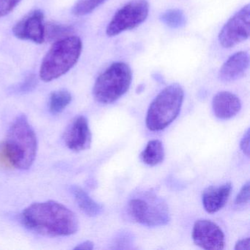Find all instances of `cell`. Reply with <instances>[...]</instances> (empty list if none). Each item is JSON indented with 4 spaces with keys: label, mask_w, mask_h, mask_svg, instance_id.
Here are the masks:
<instances>
[{
    "label": "cell",
    "mask_w": 250,
    "mask_h": 250,
    "mask_svg": "<svg viewBox=\"0 0 250 250\" xmlns=\"http://www.w3.org/2000/svg\"><path fill=\"white\" fill-rule=\"evenodd\" d=\"M21 221L30 230L46 236H68L79 229L75 213L52 200L30 205L23 210Z\"/></svg>",
    "instance_id": "6da1fadb"
},
{
    "label": "cell",
    "mask_w": 250,
    "mask_h": 250,
    "mask_svg": "<svg viewBox=\"0 0 250 250\" xmlns=\"http://www.w3.org/2000/svg\"><path fill=\"white\" fill-rule=\"evenodd\" d=\"M83 51V42L77 36L57 41L42 61L40 77L49 83L62 77L76 65Z\"/></svg>",
    "instance_id": "7a4b0ae2"
},
{
    "label": "cell",
    "mask_w": 250,
    "mask_h": 250,
    "mask_svg": "<svg viewBox=\"0 0 250 250\" xmlns=\"http://www.w3.org/2000/svg\"><path fill=\"white\" fill-rule=\"evenodd\" d=\"M5 143L12 153L16 168L28 169L33 165L37 154V137L25 115H20L13 122Z\"/></svg>",
    "instance_id": "3957f363"
},
{
    "label": "cell",
    "mask_w": 250,
    "mask_h": 250,
    "mask_svg": "<svg viewBox=\"0 0 250 250\" xmlns=\"http://www.w3.org/2000/svg\"><path fill=\"white\" fill-rule=\"evenodd\" d=\"M184 91L178 84L165 87L150 104L146 117V125L152 131H162L170 125L179 115Z\"/></svg>",
    "instance_id": "277c9868"
},
{
    "label": "cell",
    "mask_w": 250,
    "mask_h": 250,
    "mask_svg": "<svg viewBox=\"0 0 250 250\" xmlns=\"http://www.w3.org/2000/svg\"><path fill=\"white\" fill-rule=\"evenodd\" d=\"M131 82L132 71L129 65L114 62L96 80L93 90L95 100L102 104L114 103L128 91Z\"/></svg>",
    "instance_id": "5b68a950"
},
{
    "label": "cell",
    "mask_w": 250,
    "mask_h": 250,
    "mask_svg": "<svg viewBox=\"0 0 250 250\" xmlns=\"http://www.w3.org/2000/svg\"><path fill=\"white\" fill-rule=\"evenodd\" d=\"M128 211L134 220L147 227L166 225L170 221L166 202L150 191L140 193L128 203Z\"/></svg>",
    "instance_id": "8992f818"
},
{
    "label": "cell",
    "mask_w": 250,
    "mask_h": 250,
    "mask_svg": "<svg viewBox=\"0 0 250 250\" xmlns=\"http://www.w3.org/2000/svg\"><path fill=\"white\" fill-rule=\"evenodd\" d=\"M147 0H133L118 10L106 27L109 37L118 36L127 30H132L143 24L148 17Z\"/></svg>",
    "instance_id": "52a82bcc"
},
{
    "label": "cell",
    "mask_w": 250,
    "mask_h": 250,
    "mask_svg": "<svg viewBox=\"0 0 250 250\" xmlns=\"http://www.w3.org/2000/svg\"><path fill=\"white\" fill-rule=\"evenodd\" d=\"M250 35V5L235 13L225 23L219 34V42L222 47L230 49L249 39Z\"/></svg>",
    "instance_id": "ba28073f"
},
{
    "label": "cell",
    "mask_w": 250,
    "mask_h": 250,
    "mask_svg": "<svg viewBox=\"0 0 250 250\" xmlns=\"http://www.w3.org/2000/svg\"><path fill=\"white\" fill-rule=\"evenodd\" d=\"M194 244L207 250H221L225 247L223 231L214 222L208 219L196 221L192 229Z\"/></svg>",
    "instance_id": "9c48e42d"
},
{
    "label": "cell",
    "mask_w": 250,
    "mask_h": 250,
    "mask_svg": "<svg viewBox=\"0 0 250 250\" xmlns=\"http://www.w3.org/2000/svg\"><path fill=\"white\" fill-rule=\"evenodd\" d=\"M44 15L41 10L31 11L13 27V33L17 39L43 43L45 41Z\"/></svg>",
    "instance_id": "30bf717a"
},
{
    "label": "cell",
    "mask_w": 250,
    "mask_h": 250,
    "mask_svg": "<svg viewBox=\"0 0 250 250\" xmlns=\"http://www.w3.org/2000/svg\"><path fill=\"white\" fill-rule=\"evenodd\" d=\"M63 140L67 147L73 151L90 148L92 134L87 118L83 115L74 118L65 130Z\"/></svg>",
    "instance_id": "8fae6325"
},
{
    "label": "cell",
    "mask_w": 250,
    "mask_h": 250,
    "mask_svg": "<svg viewBox=\"0 0 250 250\" xmlns=\"http://www.w3.org/2000/svg\"><path fill=\"white\" fill-rule=\"evenodd\" d=\"M250 65V55L247 52H238L231 55L221 67L219 80L222 83L236 81L243 77Z\"/></svg>",
    "instance_id": "7c38bea8"
},
{
    "label": "cell",
    "mask_w": 250,
    "mask_h": 250,
    "mask_svg": "<svg viewBox=\"0 0 250 250\" xmlns=\"http://www.w3.org/2000/svg\"><path fill=\"white\" fill-rule=\"evenodd\" d=\"M213 112L216 118L228 120L235 117L241 109L239 98L233 93L222 91L216 93L212 101Z\"/></svg>",
    "instance_id": "4fadbf2b"
},
{
    "label": "cell",
    "mask_w": 250,
    "mask_h": 250,
    "mask_svg": "<svg viewBox=\"0 0 250 250\" xmlns=\"http://www.w3.org/2000/svg\"><path fill=\"white\" fill-rule=\"evenodd\" d=\"M232 185L225 183L222 185L208 187L203 191L202 202L205 210L208 213H213L219 211L228 202L230 195Z\"/></svg>",
    "instance_id": "5bb4252c"
},
{
    "label": "cell",
    "mask_w": 250,
    "mask_h": 250,
    "mask_svg": "<svg viewBox=\"0 0 250 250\" xmlns=\"http://www.w3.org/2000/svg\"><path fill=\"white\" fill-rule=\"evenodd\" d=\"M79 208L89 216H97L103 211V206L95 201L83 188L72 186L70 188Z\"/></svg>",
    "instance_id": "9a60e30c"
},
{
    "label": "cell",
    "mask_w": 250,
    "mask_h": 250,
    "mask_svg": "<svg viewBox=\"0 0 250 250\" xmlns=\"http://www.w3.org/2000/svg\"><path fill=\"white\" fill-rule=\"evenodd\" d=\"M165 156V148L162 142L153 140L147 143L146 148L140 154V159L146 165L156 166L163 162Z\"/></svg>",
    "instance_id": "2e32d148"
},
{
    "label": "cell",
    "mask_w": 250,
    "mask_h": 250,
    "mask_svg": "<svg viewBox=\"0 0 250 250\" xmlns=\"http://www.w3.org/2000/svg\"><path fill=\"white\" fill-rule=\"evenodd\" d=\"M72 100L71 93L66 90H59L53 92L49 98V111L52 115L61 113Z\"/></svg>",
    "instance_id": "e0dca14e"
},
{
    "label": "cell",
    "mask_w": 250,
    "mask_h": 250,
    "mask_svg": "<svg viewBox=\"0 0 250 250\" xmlns=\"http://www.w3.org/2000/svg\"><path fill=\"white\" fill-rule=\"evenodd\" d=\"M160 20L167 27L178 29L187 24V17L184 11L180 9H169L161 14Z\"/></svg>",
    "instance_id": "ac0fdd59"
},
{
    "label": "cell",
    "mask_w": 250,
    "mask_h": 250,
    "mask_svg": "<svg viewBox=\"0 0 250 250\" xmlns=\"http://www.w3.org/2000/svg\"><path fill=\"white\" fill-rule=\"evenodd\" d=\"M106 0H78L73 7L72 14L77 17H83L93 12Z\"/></svg>",
    "instance_id": "d6986e66"
},
{
    "label": "cell",
    "mask_w": 250,
    "mask_h": 250,
    "mask_svg": "<svg viewBox=\"0 0 250 250\" xmlns=\"http://www.w3.org/2000/svg\"><path fill=\"white\" fill-rule=\"evenodd\" d=\"M70 29L65 26L58 25L55 24H49L45 26V38L47 36L50 40L57 41L63 39L64 36H67L69 33ZM56 41V42H57Z\"/></svg>",
    "instance_id": "ffe728a7"
},
{
    "label": "cell",
    "mask_w": 250,
    "mask_h": 250,
    "mask_svg": "<svg viewBox=\"0 0 250 250\" xmlns=\"http://www.w3.org/2000/svg\"><path fill=\"white\" fill-rule=\"evenodd\" d=\"M0 167L5 169L15 167V162L12 153L10 151L5 141L0 143Z\"/></svg>",
    "instance_id": "44dd1931"
},
{
    "label": "cell",
    "mask_w": 250,
    "mask_h": 250,
    "mask_svg": "<svg viewBox=\"0 0 250 250\" xmlns=\"http://www.w3.org/2000/svg\"><path fill=\"white\" fill-rule=\"evenodd\" d=\"M21 0H0V18L9 14Z\"/></svg>",
    "instance_id": "7402d4cb"
},
{
    "label": "cell",
    "mask_w": 250,
    "mask_h": 250,
    "mask_svg": "<svg viewBox=\"0 0 250 250\" xmlns=\"http://www.w3.org/2000/svg\"><path fill=\"white\" fill-rule=\"evenodd\" d=\"M249 202H250V182L248 181L243 186L241 191L235 198V203L236 206H242L249 203Z\"/></svg>",
    "instance_id": "603a6c76"
},
{
    "label": "cell",
    "mask_w": 250,
    "mask_h": 250,
    "mask_svg": "<svg viewBox=\"0 0 250 250\" xmlns=\"http://www.w3.org/2000/svg\"><path fill=\"white\" fill-rule=\"evenodd\" d=\"M240 147H241V150L244 154L247 155V156H250V129H247V131L244 133L241 138V143H240Z\"/></svg>",
    "instance_id": "cb8c5ba5"
},
{
    "label": "cell",
    "mask_w": 250,
    "mask_h": 250,
    "mask_svg": "<svg viewBox=\"0 0 250 250\" xmlns=\"http://www.w3.org/2000/svg\"><path fill=\"white\" fill-rule=\"evenodd\" d=\"M235 250H250V238H246L237 241Z\"/></svg>",
    "instance_id": "d4e9b609"
},
{
    "label": "cell",
    "mask_w": 250,
    "mask_h": 250,
    "mask_svg": "<svg viewBox=\"0 0 250 250\" xmlns=\"http://www.w3.org/2000/svg\"><path fill=\"white\" fill-rule=\"evenodd\" d=\"M94 248V244L92 241H86L81 243L74 248V250H92Z\"/></svg>",
    "instance_id": "484cf974"
}]
</instances>
